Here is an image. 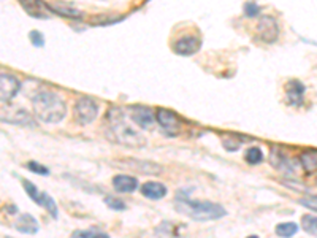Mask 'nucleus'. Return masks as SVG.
Returning <instances> with one entry per match:
<instances>
[{"instance_id": "nucleus-2", "label": "nucleus", "mask_w": 317, "mask_h": 238, "mask_svg": "<svg viewBox=\"0 0 317 238\" xmlns=\"http://www.w3.org/2000/svg\"><path fill=\"white\" fill-rule=\"evenodd\" d=\"M32 106L35 116L43 122L58 124L67 114V105L64 98L52 90H40L32 98Z\"/></svg>"}, {"instance_id": "nucleus-8", "label": "nucleus", "mask_w": 317, "mask_h": 238, "mask_svg": "<svg viewBox=\"0 0 317 238\" xmlns=\"http://www.w3.org/2000/svg\"><path fill=\"white\" fill-rule=\"evenodd\" d=\"M0 94H2V102H10L21 89V81L10 73H2L0 75Z\"/></svg>"}, {"instance_id": "nucleus-4", "label": "nucleus", "mask_w": 317, "mask_h": 238, "mask_svg": "<svg viewBox=\"0 0 317 238\" xmlns=\"http://www.w3.org/2000/svg\"><path fill=\"white\" fill-rule=\"evenodd\" d=\"M98 114V105L90 97H80L73 106V119L80 126L90 124Z\"/></svg>"}, {"instance_id": "nucleus-7", "label": "nucleus", "mask_w": 317, "mask_h": 238, "mask_svg": "<svg viewBox=\"0 0 317 238\" xmlns=\"http://www.w3.org/2000/svg\"><path fill=\"white\" fill-rule=\"evenodd\" d=\"M20 4L24 8V12L32 18H36V20H48V18H51V5L44 4L43 0H20Z\"/></svg>"}, {"instance_id": "nucleus-30", "label": "nucleus", "mask_w": 317, "mask_h": 238, "mask_svg": "<svg viewBox=\"0 0 317 238\" xmlns=\"http://www.w3.org/2000/svg\"><path fill=\"white\" fill-rule=\"evenodd\" d=\"M316 184H317V178H316Z\"/></svg>"}, {"instance_id": "nucleus-22", "label": "nucleus", "mask_w": 317, "mask_h": 238, "mask_svg": "<svg viewBox=\"0 0 317 238\" xmlns=\"http://www.w3.org/2000/svg\"><path fill=\"white\" fill-rule=\"evenodd\" d=\"M302 224H303V228H304L308 234L317 236V216L304 214L302 218Z\"/></svg>"}, {"instance_id": "nucleus-27", "label": "nucleus", "mask_w": 317, "mask_h": 238, "mask_svg": "<svg viewBox=\"0 0 317 238\" xmlns=\"http://www.w3.org/2000/svg\"><path fill=\"white\" fill-rule=\"evenodd\" d=\"M258 13H260V6L257 4H254V2L244 4V14L248 18H256V16H258Z\"/></svg>"}, {"instance_id": "nucleus-20", "label": "nucleus", "mask_w": 317, "mask_h": 238, "mask_svg": "<svg viewBox=\"0 0 317 238\" xmlns=\"http://www.w3.org/2000/svg\"><path fill=\"white\" fill-rule=\"evenodd\" d=\"M264 160V152L257 146H252V148H249L246 151V162L250 164V166H257Z\"/></svg>"}, {"instance_id": "nucleus-21", "label": "nucleus", "mask_w": 317, "mask_h": 238, "mask_svg": "<svg viewBox=\"0 0 317 238\" xmlns=\"http://www.w3.org/2000/svg\"><path fill=\"white\" fill-rule=\"evenodd\" d=\"M40 206H44L50 212V214L52 218H58V205H56L54 198H51L50 194L46 192H42V200H40Z\"/></svg>"}, {"instance_id": "nucleus-1", "label": "nucleus", "mask_w": 317, "mask_h": 238, "mask_svg": "<svg viewBox=\"0 0 317 238\" xmlns=\"http://www.w3.org/2000/svg\"><path fill=\"white\" fill-rule=\"evenodd\" d=\"M105 121L108 124L106 136H110V138L114 140L116 143L132 146V148H140V146H143L146 143L143 136L127 122L126 112L122 108L111 106L106 112Z\"/></svg>"}, {"instance_id": "nucleus-13", "label": "nucleus", "mask_w": 317, "mask_h": 238, "mask_svg": "<svg viewBox=\"0 0 317 238\" xmlns=\"http://www.w3.org/2000/svg\"><path fill=\"white\" fill-rule=\"evenodd\" d=\"M113 188L116 192H120V194H130V192L136 190L138 180L128 175H116L113 178Z\"/></svg>"}, {"instance_id": "nucleus-16", "label": "nucleus", "mask_w": 317, "mask_h": 238, "mask_svg": "<svg viewBox=\"0 0 317 238\" xmlns=\"http://www.w3.org/2000/svg\"><path fill=\"white\" fill-rule=\"evenodd\" d=\"M300 164L306 173H312L317 170V150H304L300 154Z\"/></svg>"}, {"instance_id": "nucleus-9", "label": "nucleus", "mask_w": 317, "mask_h": 238, "mask_svg": "<svg viewBox=\"0 0 317 238\" xmlns=\"http://www.w3.org/2000/svg\"><path fill=\"white\" fill-rule=\"evenodd\" d=\"M130 118H132V121L138 127H142V129H151L156 121L152 110L148 106H140V105L130 108Z\"/></svg>"}, {"instance_id": "nucleus-17", "label": "nucleus", "mask_w": 317, "mask_h": 238, "mask_svg": "<svg viewBox=\"0 0 317 238\" xmlns=\"http://www.w3.org/2000/svg\"><path fill=\"white\" fill-rule=\"evenodd\" d=\"M51 10L54 13H58L60 16H65V18H70V20H81L82 16H84V13L80 12L78 8H73L70 5H65V4H52L51 5Z\"/></svg>"}, {"instance_id": "nucleus-6", "label": "nucleus", "mask_w": 317, "mask_h": 238, "mask_svg": "<svg viewBox=\"0 0 317 238\" xmlns=\"http://www.w3.org/2000/svg\"><path fill=\"white\" fill-rule=\"evenodd\" d=\"M156 121L158 122V126L162 127V129L165 132H168V134H178L180 129H181V118L170 112V110H165V108H158L157 110V113H156Z\"/></svg>"}, {"instance_id": "nucleus-25", "label": "nucleus", "mask_w": 317, "mask_h": 238, "mask_svg": "<svg viewBox=\"0 0 317 238\" xmlns=\"http://www.w3.org/2000/svg\"><path fill=\"white\" fill-rule=\"evenodd\" d=\"M27 168H29L32 173H36V175H44V176L50 175V168H46L44 166H42V164L35 162V160L27 164Z\"/></svg>"}, {"instance_id": "nucleus-29", "label": "nucleus", "mask_w": 317, "mask_h": 238, "mask_svg": "<svg viewBox=\"0 0 317 238\" xmlns=\"http://www.w3.org/2000/svg\"><path fill=\"white\" fill-rule=\"evenodd\" d=\"M300 204L304 205L306 208H310V210H314V212H317V196L314 197H304L300 200Z\"/></svg>"}, {"instance_id": "nucleus-14", "label": "nucleus", "mask_w": 317, "mask_h": 238, "mask_svg": "<svg viewBox=\"0 0 317 238\" xmlns=\"http://www.w3.org/2000/svg\"><path fill=\"white\" fill-rule=\"evenodd\" d=\"M142 194L146 198L151 200H160L166 196V188L162 184V182H156V181H148L142 186Z\"/></svg>"}, {"instance_id": "nucleus-23", "label": "nucleus", "mask_w": 317, "mask_h": 238, "mask_svg": "<svg viewBox=\"0 0 317 238\" xmlns=\"http://www.w3.org/2000/svg\"><path fill=\"white\" fill-rule=\"evenodd\" d=\"M22 184H24V190L27 192V196H29L34 202L36 204V205H40V200H42V192H38L36 190V188H35V184L34 182H30V181H27V180H22Z\"/></svg>"}, {"instance_id": "nucleus-26", "label": "nucleus", "mask_w": 317, "mask_h": 238, "mask_svg": "<svg viewBox=\"0 0 317 238\" xmlns=\"http://www.w3.org/2000/svg\"><path fill=\"white\" fill-rule=\"evenodd\" d=\"M105 204H106L111 210H114V212H122V210L127 208L122 200H120V198H114V197H106V198H105Z\"/></svg>"}, {"instance_id": "nucleus-24", "label": "nucleus", "mask_w": 317, "mask_h": 238, "mask_svg": "<svg viewBox=\"0 0 317 238\" xmlns=\"http://www.w3.org/2000/svg\"><path fill=\"white\" fill-rule=\"evenodd\" d=\"M73 236L74 238H80V236H86V238H94V236L108 238L110 235L105 234V232H100V230H94V228H90V230H74L73 232Z\"/></svg>"}, {"instance_id": "nucleus-28", "label": "nucleus", "mask_w": 317, "mask_h": 238, "mask_svg": "<svg viewBox=\"0 0 317 238\" xmlns=\"http://www.w3.org/2000/svg\"><path fill=\"white\" fill-rule=\"evenodd\" d=\"M29 38H30V42H32L34 46H36V48H42L43 44H44V36H43L38 30H32V32L29 34Z\"/></svg>"}, {"instance_id": "nucleus-19", "label": "nucleus", "mask_w": 317, "mask_h": 238, "mask_svg": "<svg viewBox=\"0 0 317 238\" xmlns=\"http://www.w3.org/2000/svg\"><path fill=\"white\" fill-rule=\"evenodd\" d=\"M270 159H272V166H274L276 168H282V170H287L288 173H290L292 170L288 168V166H287V160H286V158L281 154V151H279L278 148H274L273 151H272V156H270Z\"/></svg>"}, {"instance_id": "nucleus-10", "label": "nucleus", "mask_w": 317, "mask_h": 238, "mask_svg": "<svg viewBox=\"0 0 317 238\" xmlns=\"http://www.w3.org/2000/svg\"><path fill=\"white\" fill-rule=\"evenodd\" d=\"M2 121L10 124H20V126H34L32 116L26 112L24 108H8L6 114L2 113Z\"/></svg>"}, {"instance_id": "nucleus-3", "label": "nucleus", "mask_w": 317, "mask_h": 238, "mask_svg": "<svg viewBox=\"0 0 317 238\" xmlns=\"http://www.w3.org/2000/svg\"><path fill=\"white\" fill-rule=\"evenodd\" d=\"M174 208L194 221H214V219H220L227 214L226 208L219 204L197 202V200H190L189 197L180 196L174 200Z\"/></svg>"}, {"instance_id": "nucleus-5", "label": "nucleus", "mask_w": 317, "mask_h": 238, "mask_svg": "<svg viewBox=\"0 0 317 238\" xmlns=\"http://www.w3.org/2000/svg\"><path fill=\"white\" fill-rule=\"evenodd\" d=\"M257 32L260 40L265 43H274L279 36V26L273 16H262L257 24Z\"/></svg>"}, {"instance_id": "nucleus-11", "label": "nucleus", "mask_w": 317, "mask_h": 238, "mask_svg": "<svg viewBox=\"0 0 317 238\" xmlns=\"http://www.w3.org/2000/svg\"><path fill=\"white\" fill-rule=\"evenodd\" d=\"M173 50L180 56H190V54L200 50V40L197 36H182V38L174 42Z\"/></svg>"}, {"instance_id": "nucleus-18", "label": "nucleus", "mask_w": 317, "mask_h": 238, "mask_svg": "<svg viewBox=\"0 0 317 238\" xmlns=\"http://www.w3.org/2000/svg\"><path fill=\"white\" fill-rule=\"evenodd\" d=\"M274 232L278 236H294L298 232V226L295 222H281L276 226Z\"/></svg>"}, {"instance_id": "nucleus-15", "label": "nucleus", "mask_w": 317, "mask_h": 238, "mask_svg": "<svg viewBox=\"0 0 317 238\" xmlns=\"http://www.w3.org/2000/svg\"><path fill=\"white\" fill-rule=\"evenodd\" d=\"M16 230H20L21 234H27V235H34L38 232V221L32 216V214H21L20 219L14 224Z\"/></svg>"}, {"instance_id": "nucleus-12", "label": "nucleus", "mask_w": 317, "mask_h": 238, "mask_svg": "<svg viewBox=\"0 0 317 238\" xmlns=\"http://www.w3.org/2000/svg\"><path fill=\"white\" fill-rule=\"evenodd\" d=\"M303 96H304V86L302 81H296V80L288 81L286 88L287 104L294 106H300L303 104Z\"/></svg>"}]
</instances>
